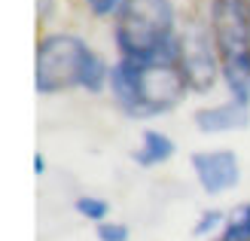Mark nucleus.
I'll use <instances>...</instances> for the list:
<instances>
[{
	"mask_svg": "<svg viewBox=\"0 0 250 241\" xmlns=\"http://www.w3.org/2000/svg\"><path fill=\"white\" fill-rule=\"evenodd\" d=\"M110 92L122 113L131 119H149L174 110L189 92L177 58L159 61H128L119 58L110 67Z\"/></svg>",
	"mask_w": 250,
	"mask_h": 241,
	"instance_id": "nucleus-1",
	"label": "nucleus"
},
{
	"mask_svg": "<svg viewBox=\"0 0 250 241\" xmlns=\"http://www.w3.org/2000/svg\"><path fill=\"white\" fill-rule=\"evenodd\" d=\"M34 86L40 95H58L67 88L101 92L110 86V67L73 34H49L37 43Z\"/></svg>",
	"mask_w": 250,
	"mask_h": 241,
	"instance_id": "nucleus-2",
	"label": "nucleus"
},
{
	"mask_svg": "<svg viewBox=\"0 0 250 241\" xmlns=\"http://www.w3.org/2000/svg\"><path fill=\"white\" fill-rule=\"evenodd\" d=\"M113 37L119 55L128 61L177 58L174 3L171 0H122Z\"/></svg>",
	"mask_w": 250,
	"mask_h": 241,
	"instance_id": "nucleus-3",
	"label": "nucleus"
},
{
	"mask_svg": "<svg viewBox=\"0 0 250 241\" xmlns=\"http://www.w3.org/2000/svg\"><path fill=\"white\" fill-rule=\"evenodd\" d=\"M208 28L229 95L241 104H250V24L244 0H210Z\"/></svg>",
	"mask_w": 250,
	"mask_h": 241,
	"instance_id": "nucleus-4",
	"label": "nucleus"
},
{
	"mask_svg": "<svg viewBox=\"0 0 250 241\" xmlns=\"http://www.w3.org/2000/svg\"><path fill=\"white\" fill-rule=\"evenodd\" d=\"M177 67L183 73L186 86H189V92L205 95L214 88L217 77H223V70H220V58H217L210 28L192 22L177 34Z\"/></svg>",
	"mask_w": 250,
	"mask_h": 241,
	"instance_id": "nucleus-5",
	"label": "nucleus"
},
{
	"mask_svg": "<svg viewBox=\"0 0 250 241\" xmlns=\"http://www.w3.org/2000/svg\"><path fill=\"white\" fill-rule=\"evenodd\" d=\"M192 171L208 196H220L241 180V165L232 150H205L192 156Z\"/></svg>",
	"mask_w": 250,
	"mask_h": 241,
	"instance_id": "nucleus-6",
	"label": "nucleus"
},
{
	"mask_svg": "<svg viewBox=\"0 0 250 241\" xmlns=\"http://www.w3.org/2000/svg\"><path fill=\"white\" fill-rule=\"evenodd\" d=\"M250 122V104H241V101H223L217 107H202L195 113V129L202 134H223V131H238L247 129Z\"/></svg>",
	"mask_w": 250,
	"mask_h": 241,
	"instance_id": "nucleus-7",
	"label": "nucleus"
},
{
	"mask_svg": "<svg viewBox=\"0 0 250 241\" xmlns=\"http://www.w3.org/2000/svg\"><path fill=\"white\" fill-rule=\"evenodd\" d=\"M174 141L168 134H162V131H156V129H146L144 131V137H141V147L134 150V162L141 165V168H153V165H162V162H168L171 156H174Z\"/></svg>",
	"mask_w": 250,
	"mask_h": 241,
	"instance_id": "nucleus-8",
	"label": "nucleus"
},
{
	"mask_svg": "<svg viewBox=\"0 0 250 241\" xmlns=\"http://www.w3.org/2000/svg\"><path fill=\"white\" fill-rule=\"evenodd\" d=\"M223 238H226V241H250V205L235 208L226 217Z\"/></svg>",
	"mask_w": 250,
	"mask_h": 241,
	"instance_id": "nucleus-9",
	"label": "nucleus"
},
{
	"mask_svg": "<svg viewBox=\"0 0 250 241\" xmlns=\"http://www.w3.org/2000/svg\"><path fill=\"white\" fill-rule=\"evenodd\" d=\"M73 208H77V214L80 217H85V220H95V223H104V217H107V211H110V205L104 198H95V196H80L77 201H73Z\"/></svg>",
	"mask_w": 250,
	"mask_h": 241,
	"instance_id": "nucleus-10",
	"label": "nucleus"
},
{
	"mask_svg": "<svg viewBox=\"0 0 250 241\" xmlns=\"http://www.w3.org/2000/svg\"><path fill=\"white\" fill-rule=\"evenodd\" d=\"M220 226H226V214L217 211V208H208V211H202V217L195 223V235H210V232H217Z\"/></svg>",
	"mask_w": 250,
	"mask_h": 241,
	"instance_id": "nucleus-11",
	"label": "nucleus"
},
{
	"mask_svg": "<svg viewBox=\"0 0 250 241\" xmlns=\"http://www.w3.org/2000/svg\"><path fill=\"white\" fill-rule=\"evenodd\" d=\"M98 241H128V226L125 223H98Z\"/></svg>",
	"mask_w": 250,
	"mask_h": 241,
	"instance_id": "nucleus-12",
	"label": "nucleus"
},
{
	"mask_svg": "<svg viewBox=\"0 0 250 241\" xmlns=\"http://www.w3.org/2000/svg\"><path fill=\"white\" fill-rule=\"evenodd\" d=\"M89 3V9L95 12V16H110V12H119V6H122V0H85Z\"/></svg>",
	"mask_w": 250,
	"mask_h": 241,
	"instance_id": "nucleus-13",
	"label": "nucleus"
},
{
	"mask_svg": "<svg viewBox=\"0 0 250 241\" xmlns=\"http://www.w3.org/2000/svg\"><path fill=\"white\" fill-rule=\"evenodd\" d=\"M34 159H37V162H34V171H37V174H43V171H46V162H43V156H34Z\"/></svg>",
	"mask_w": 250,
	"mask_h": 241,
	"instance_id": "nucleus-14",
	"label": "nucleus"
},
{
	"mask_svg": "<svg viewBox=\"0 0 250 241\" xmlns=\"http://www.w3.org/2000/svg\"><path fill=\"white\" fill-rule=\"evenodd\" d=\"M244 12H247V24H250V0H244Z\"/></svg>",
	"mask_w": 250,
	"mask_h": 241,
	"instance_id": "nucleus-15",
	"label": "nucleus"
},
{
	"mask_svg": "<svg viewBox=\"0 0 250 241\" xmlns=\"http://www.w3.org/2000/svg\"><path fill=\"white\" fill-rule=\"evenodd\" d=\"M220 241H226V238H220Z\"/></svg>",
	"mask_w": 250,
	"mask_h": 241,
	"instance_id": "nucleus-16",
	"label": "nucleus"
}]
</instances>
